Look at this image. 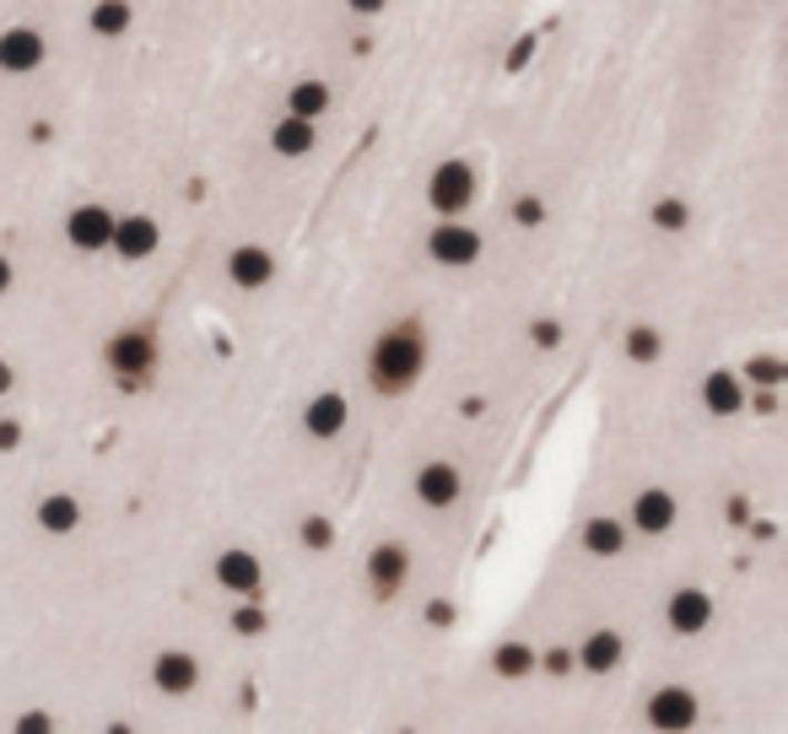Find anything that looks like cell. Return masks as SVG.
Returning a JSON list of instances; mask_svg holds the SVG:
<instances>
[{"label":"cell","mask_w":788,"mask_h":734,"mask_svg":"<svg viewBox=\"0 0 788 734\" xmlns=\"http://www.w3.org/2000/svg\"><path fill=\"white\" fill-rule=\"evenodd\" d=\"M579 546L589 551V557L611 562V557H622V551H626V524H622V519H611V513H594V519L583 524Z\"/></svg>","instance_id":"d6986e66"},{"label":"cell","mask_w":788,"mask_h":734,"mask_svg":"<svg viewBox=\"0 0 788 734\" xmlns=\"http://www.w3.org/2000/svg\"><path fill=\"white\" fill-rule=\"evenodd\" d=\"M86 22H92L98 39H120V33L130 28V0H98Z\"/></svg>","instance_id":"cb8c5ba5"},{"label":"cell","mask_w":788,"mask_h":734,"mask_svg":"<svg viewBox=\"0 0 788 734\" xmlns=\"http://www.w3.org/2000/svg\"><path fill=\"white\" fill-rule=\"evenodd\" d=\"M643 718H648V730L654 734H692L697 730V718H703V702H697L692 686H659V692L648 696Z\"/></svg>","instance_id":"277c9868"},{"label":"cell","mask_w":788,"mask_h":734,"mask_svg":"<svg viewBox=\"0 0 788 734\" xmlns=\"http://www.w3.org/2000/svg\"><path fill=\"white\" fill-rule=\"evenodd\" d=\"M513 222H519V227H540V222H545V205H540L535 195H524V201L513 205Z\"/></svg>","instance_id":"4dcf8cb0"},{"label":"cell","mask_w":788,"mask_h":734,"mask_svg":"<svg viewBox=\"0 0 788 734\" xmlns=\"http://www.w3.org/2000/svg\"><path fill=\"white\" fill-rule=\"evenodd\" d=\"M39 524L49 534H71L82 524V502L71 497V491H54V497H43L39 502Z\"/></svg>","instance_id":"44dd1931"},{"label":"cell","mask_w":788,"mask_h":734,"mask_svg":"<svg viewBox=\"0 0 788 734\" xmlns=\"http://www.w3.org/2000/svg\"><path fill=\"white\" fill-rule=\"evenodd\" d=\"M330 109V86L325 82H297L287 92V114H297V120H319Z\"/></svg>","instance_id":"603a6c76"},{"label":"cell","mask_w":788,"mask_h":734,"mask_svg":"<svg viewBox=\"0 0 788 734\" xmlns=\"http://www.w3.org/2000/svg\"><path fill=\"white\" fill-rule=\"evenodd\" d=\"M481 233L475 227H464V222H438L432 233H427V254L438 259V265H454V271H464V265H475L481 259Z\"/></svg>","instance_id":"5b68a950"},{"label":"cell","mask_w":788,"mask_h":734,"mask_svg":"<svg viewBox=\"0 0 788 734\" xmlns=\"http://www.w3.org/2000/svg\"><path fill=\"white\" fill-rule=\"evenodd\" d=\"M22 444V427L17 421H0V449H17Z\"/></svg>","instance_id":"e575fe53"},{"label":"cell","mask_w":788,"mask_h":734,"mask_svg":"<svg viewBox=\"0 0 788 734\" xmlns=\"http://www.w3.org/2000/svg\"><path fill=\"white\" fill-rule=\"evenodd\" d=\"M103 363L120 373V384H125V389L146 384V378H152V367H157V335H152V329H141V325L120 329V335L103 346Z\"/></svg>","instance_id":"7a4b0ae2"},{"label":"cell","mask_w":788,"mask_h":734,"mask_svg":"<svg viewBox=\"0 0 788 734\" xmlns=\"http://www.w3.org/2000/svg\"><path fill=\"white\" fill-rule=\"evenodd\" d=\"M303 546H308V551H330L335 546V524L330 519H319V513H314V519H303Z\"/></svg>","instance_id":"83f0119b"},{"label":"cell","mask_w":788,"mask_h":734,"mask_svg":"<svg viewBox=\"0 0 788 734\" xmlns=\"http://www.w3.org/2000/svg\"><path fill=\"white\" fill-rule=\"evenodd\" d=\"M459 497H464L459 465H449V459H427V465L416 470V502H421V508H454Z\"/></svg>","instance_id":"52a82bcc"},{"label":"cell","mask_w":788,"mask_h":734,"mask_svg":"<svg viewBox=\"0 0 788 734\" xmlns=\"http://www.w3.org/2000/svg\"><path fill=\"white\" fill-rule=\"evenodd\" d=\"M152 686L163 696H190L201 686V659L184 649H163L152 659Z\"/></svg>","instance_id":"30bf717a"},{"label":"cell","mask_w":788,"mask_h":734,"mask_svg":"<svg viewBox=\"0 0 788 734\" xmlns=\"http://www.w3.org/2000/svg\"><path fill=\"white\" fill-rule=\"evenodd\" d=\"M530 340H535L540 351H551V346H556V340H562V329L551 325V319H540V325H530Z\"/></svg>","instance_id":"d6a6232c"},{"label":"cell","mask_w":788,"mask_h":734,"mask_svg":"<svg viewBox=\"0 0 788 734\" xmlns=\"http://www.w3.org/2000/svg\"><path fill=\"white\" fill-rule=\"evenodd\" d=\"M319 146V130H314V120H297V114H287V120L270 130V152H282V157H308Z\"/></svg>","instance_id":"ffe728a7"},{"label":"cell","mask_w":788,"mask_h":734,"mask_svg":"<svg viewBox=\"0 0 788 734\" xmlns=\"http://www.w3.org/2000/svg\"><path fill=\"white\" fill-rule=\"evenodd\" d=\"M6 292H11V259L0 254V297H6Z\"/></svg>","instance_id":"74e56055"},{"label":"cell","mask_w":788,"mask_h":734,"mask_svg":"<svg viewBox=\"0 0 788 734\" xmlns=\"http://www.w3.org/2000/svg\"><path fill=\"white\" fill-rule=\"evenodd\" d=\"M346 416H351L346 395L325 389V395H314V400H308V410H303V427H308V438L330 444V438H340V432H346Z\"/></svg>","instance_id":"2e32d148"},{"label":"cell","mask_w":788,"mask_h":734,"mask_svg":"<svg viewBox=\"0 0 788 734\" xmlns=\"http://www.w3.org/2000/svg\"><path fill=\"white\" fill-rule=\"evenodd\" d=\"M157 244H163V227L152 222V216H114V238H109V248L120 254V259H152L157 254Z\"/></svg>","instance_id":"7c38bea8"},{"label":"cell","mask_w":788,"mask_h":734,"mask_svg":"<svg viewBox=\"0 0 788 734\" xmlns=\"http://www.w3.org/2000/svg\"><path fill=\"white\" fill-rule=\"evenodd\" d=\"M686 222H692L686 201H659V205H654V227H659V233H680Z\"/></svg>","instance_id":"4316f807"},{"label":"cell","mask_w":788,"mask_h":734,"mask_svg":"<svg viewBox=\"0 0 788 734\" xmlns=\"http://www.w3.org/2000/svg\"><path fill=\"white\" fill-rule=\"evenodd\" d=\"M746 378L750 384H784V363H778V357H761V363L746 367Z\"/></svg>","instance_id":"f546056e"},{"label":"cell","mask_w":788,"mask_h":734,"mask_svg":"<svg viewBox=\"0 0 788 734\" xmlns=\"http://www.w3.org/2000/svg\"><path fill=\"white\" fill-rule=\"evenodd\" d=\"M535 670H545V675H567V670H573V653H567V649H551L545 659H535Z\"/></svg>","instance_id":"1f68e13d"},{"label":"cell","mask_w":788,"mask_h":734,"mask_svg":"<svg viewBox=\"0 0 788 734\" xmlns=\"http://www.w3.org/2000/svg\"><path fill=\"white\" fill-rule=\"evenodd\" d=\"M11 734H60V730H54V713L28 707V713H17V718H11Z\"/></svg>","instance_id":"f1b7e54d"},{"label":"cell","mask_w":788,"mask_h":734,"mask_svg":"<svg viewBox=\"0 0 788 734\" xmlns=\"http://www.w3.org/2000/svg\"><path fill=\"white\" fill-rule=\"evenodd\" d=\"M622 346H626V357H632V363H659L664 357V335L654 325H632Z\"/></svg>","instance_id":"d4e9b609"},{"label":"cell","mask_w":788,"mask_h":734,"mask_svg":"<svg viewBox=\"0 0 788 734\" xmlns=\"http://www.w3.org/2000/svg\"><path fill=\"white\" fill-rule=\"evenodd\" d=\"M265 626H270V615L259 611V600H249V605L233 611V632H238V638H259Z\"/></svg>","instance_id":"484cf974"},{"label":"cell","mask_w":788,"mask_h":734,"mask_svg":"<svg viewBox=\"0 0 788 734\" xmlns=\"http://www.w3.org/2000/svg\"><path fill=\"white\" fill-rule=\"evenodd\" d=\"M421 367H427V335H421L416 319H400V325H389L378 335L368 378H373L378 395H406L421 378Z\"/></svg>","instance_id":"6da1fadb"},{"label":"cell","mask_w":788,"mask_h":734,"mask_svg":"<svg viewBox=\"0 0 788 734\" xmlns=\"http://www.w3.org/2000/svg\"><path fill=\"white\" fill-rule=\"evenodd\" d=\"M703 406L713 410V416H735V410H746V378H740V373H729V367L707 373L703 378Z\"/></svg>","instance_id":"ac0fdd59"},{"label":"cell","mask_w":788,"mask_h":734,"mask_svg":"<svg viewBox=\"0 0 788 734\" xmlns=\"http://www.w3.org/2000/svg\"><path fill=\"white\" fill-rule=\"evenodd\" d=\"M406 578H411V551H406V546L383 540V546L368 551V583H373L378 600H395V594L406 589Z\"/></svg>","instance_id":"ba28073f"},{"label":"cell","mask_w":788,"mask_h":734,"mask_svg":"<svg viewBox=\"0 0 788 734\" xmlns=\"http://www.w3.org/2000/svg\"><path fill=\"white\" fill-rule=\"evenodd\" d=\"M470 201H475V167L464 163V157H449V163L432 167V179H427V205H432L443 222H454Z\"/></svg>","instance_id":"3957f363"},{"label":"cell","mask_w":788,"mask_h":734,"mask_svg":"<svg viewBox=\"0 0 788 734\" xmlns=\"http://www.w3.org/2000/svg\"><path fill=\"white\" fill-rule=\"evenodd\" d=\"M11 378H17V373H11V363L0 357V395H11Z\"/></svg>","instance_id":"8d00e7d4"},{"label":"cell","mask_w":788,"mask_h":734,"mask_svg":"<svg viewBox=\"0 0 788 734\" xmlns=\"http://www.w3.org/2000/svg\"><path fill=\"white\" fill-rule=\"evenodd\" d=\"M346 6H351V11H362V17H378L389 0H346Z\"/></svg>","instance_id":"d590c367"},{"label":"cell","mask_w":788,"mask_h":734,"mask_svg":"<svg viewBox=\"0 0 788 734\" xmlns=\"http://www.w3.org/2000/svg\"><path fill=\"white\" fill-rule=\"evenodd\" d=\"M43 65V33L39 28H6L0 33V71L11 77H28Z\"/></svg>","instance_id":"9a60e30c"},{"label":"cell","mask_w":788,"mask_h":734,"mask_svg":"<svg viewBox=\"0 0 788 734\" xmlns=\"http://www.w3.org/2000/svg\"><path fill=\"white\" fill-rule=\"evenodd\" d=\"M427 621H432V626H449V621H454V605L432 600V605H427Z\"/></svg>","instance_id":"836d02e7"},{"label":"cell","mask_w":788,"mask_h":734,"mask_svg":"<svg viewBox=\"0 0 788 734\" xmlns=\"http://www.w3.org/2000/svg\"><path fill=\"white\" fill-rule=\"evenodd\" d=\"M103 734H135V724H125V718H114V724H103Z\"/></svg>","instance_id":"f35d334b"},{"label":"cell","mask_w":788,"mask_h":734,"mask_svg":"<svg viewBox=\"0 0 788 734\" xmlns=\"http://www.w3.org/2000/svg\"><path fill=\"white\" fill-rule=\"evenodd\" d=\"M664 626H669L675 638H703L707 626H713V594H703V589H675V594L664 600Z\"/></svg>","instance_id":"8992f818"},{"label":"cell","mask_w":788,"mask_h":734,"mask_svg":"<svg viewBox=\"0 0 788 734\" xmlns=\"http://www.w3.org/2000/svg\"><path fill=\"white\" fill-rule=\"evenodd\" d=\"M675 519H680V508H675V497L664 487H643L632 497V530L643 534H669L675 530Z\"/></svg>","instance_id":"5bb4252c"},{"label":"cell","mask_w":788,"mask_h":734,"mask_svg":"<svg viewBox=\"0 0 788 734\" xmlns=\"http://www.w3.org/2000/svg\"><path fill=\"white\" fill-rule=\"evenodd\" d=\"M216 583H222L227 594H238V600H259L265 568H259V557H254V551L233 546V551H222V557H216Z\"/></svg>","instance_id":"8fae6325"},{"label":"cell","mask_w":788,"mask_h":734,"mask_svg":"<svg viewBox=\"0 0 788 734\" xmlns=\"http://www.w3.org/2000/svg\"><path fill=\"white\" fill-rule=\"evenodd\" d=\"M65 238H71V248H82V254H98V248H109V238H114V211L109 205H76L71 216H65Z\"/></svg>","instance_id":"9c48e42d"},{"label":"cell","mask_w":788,"mask_h":734,"mask_svg":"<svg viewBox=\"0 0 788 734\" xmlns=\"http://www.w3.org/2000/svg\"><path fill=\"white\" fill-rule=\"evenodd\" d=\"M535 659L540 653L530 649V643H498V653H492V670H498V681H530L535 675Z\"/></svg>","instance_id":"7402d4cb"},{"label":"cell","mask_w":788,"mask_h":734,"mask_svg":"<svg viewBox=\"0 0 788 734\" xmlns=\"http://www.w3.org/2000/svg\"><path fill=\"white\" fill-rule=\"evenodd\" d=\"M626 659V643H622V632H611V626H600V632H589L583 638V649H579V670H589V675H611L616 664Z\"/></svg>","instance_id":"e0dca14e"},{"label":"cell","mask_w":788,"mask_h":734,"mask_svg":"<svg viewBox=\"0 0 788 734\" xmlns=\"http://www.w3.org/2000/svg\"><path fill=\"white\" fill-rule=\"evenodd\" d=\"M227 282L238 286V292H259V286L276 282V254L259 244H238L227 254Z\"/></svg>","instance_id":"4fadbf2b"}]
</instances>
